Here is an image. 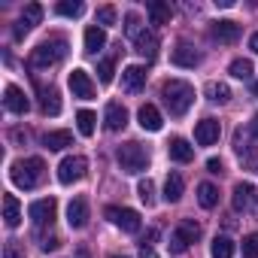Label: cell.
Masks as SVG:
<instances>
[{
  "label": "cell",
  "mask_w": 258,
  "mask_h": 258,
  "mask_svg": "<svg viewBox=\"0 0 258 258\" xmlns=\"http://www.w3.org/2000/svg\"><path fill=\"white\" fill-rule=\"evenodd\" d=\"M146 13H149L152 25H167V22H170V16H173L170 4H161V0H152V4H146Z\"/></svg>",
  "instance_id": "cb8c5ba5"
},
{
  "label": "cell",
  "mask_w": 258,
  "mask_h": 258,
  "mask_svg": "<svg viewBox=\"0 0 258 258\" xmlns=\"http://www.w3.org/2000/svg\"><path fill=\"white\" fill-rule=\"evenodd\" d=\"M115 158H118V167L124 173H143L149 167V152L140 143H134V140L131 143H121L118 152H115Z\"/></svg>",
  "instance_id": "7a4b0ae2"
},
{
  "label": "cell",
  "mask_w": 258,
  "mask_h": 258,
  "mask_svg": "<svg viewBox=\"0 0 258 258\" xmlns=\"http://www.w3.org/2000/svg\"><path fill=\"white\" fill-rule=\"evenodd\" d=\"M4 222H7V228L22 225V204L16 195H4Z\"/></svg>",
  "instance_id": "ffe728a7"
},
{
  "label": "cell",
  "mask_w": 258,
  "mask_h": 258,
  "mask_svg": "<svg viewBox=\"0 0 258 258\" xmlns=\"http://www.w3.org/2000/svg\"><path fill=\"white\" fill-rule=\"evenodd\" d=\"M40 19H43V7H40V4H28V7H25V13H22V19H19V25L13 28V37H16V40H22L34 25H40Z\"/></svg>",
  "instance_id": "30bf717a"
},
{
  "label": "cell",
  "mask_w": 258,
  "mask_h": 258,
  "mask_svg": "<svg viewBox=\"0 0 258 258\" xmlns=\"http://www.w3.org/2000/svg\"><path fill=\"white\" fill-rule=\"evenodd\" d=\"M249 134H252V137H258V112H255V118L249 121Z\"/></svg>",
  "instance_id": "ee69618b"
},
{
  "label": "cell",
  "mask_w": 258,
  "mask_h": 258,
  "mask_svg": "<svg viewBox=\"0 0 258 258\" xmlns=\"http://www.w3.org/2000/svg\"><path fill=\"white\" fill-rule=\"evenodd\" d=\"M243 255L246 258H258V231L243 237Z\"/></svg>",
  "instance_id": "8d00e7d4"
},
{
  "label": "cell",
  "mask_w": 258,
  "mask_h": 258,
  "mask_svg": "<svg viewBox=\"0 0 258 258\" xmlns=\"http://www.w3.org/2000/svg\"><path fill=\"white\" fill-rule=\"evenodd\" d=\"M210 37H213L216 43H237V40H240V25H237V22H231V19L213 22Z\"/></svg>",
  "instance_id": "7c38bea8"
},
{
  "label": "cell",
  "mask_w": 258,
  "mask_h": 258,
  "mask_svg": "<svg viewBox=\"0 0 258 258\" xmlns=\"http://www.w3.org/2000/svg\"><path fill=\"white\" fill-rule=\"evenodd\" d=\"M219 137H222V124H219L216 118L198 121V127H195V140H198V146H213V143H219Z\"/></svg>",
  "instance_id": "9c48e42d"
},
{
  "label": "cell",
  "mask_w": 258,
  "mask_h": 258,
  "mask_svg": "<svg viewBox=\"0 0 258 258\" xmlns=\"http://www.w3.org/2000/svg\"><path fill=\"white\" fill-rule=\"evenodd\" d=\"M55 213H58V201H55V198L34 201V204H31V210H28V216L34 219V225H52Z\"/></svg>",
  "instance_id": "ba28073f"
},
{
  "label": "cell",
  "mask_w": 258,
  "mask_h": 258,
  "mask_svg": "<svg viewBox=\"0 0 258 258\" xmlns=\"http://www.w3.org/2000/svg\"><path fill=\"white\" fill-rule=\"evenodd\" d=\"M176 234H179L185 243H195V240L201 237V225H198L195 219H182V222H179V228H176Z\"/></svg>",
  "instance_id": "4dcf8cb0"
},
{
  "label": "cell",
  "mask_w": 258,
  "mask_h": 258,
  "mask_svg": "<svg viewBox=\"0 0 258 258\" xmlns=\"http://www.w3.org/2000/svg\"><path fill=\"white\" fill-rule=\"evenodd\" d=\"M103 124H106V131H121V127L127 124V109H124L118 100L106 103V109H103Z\"/></svg>",
  "instance_id": "2e32d148"
},
{
  "label": "cell",
  "mask_w": 258,
  "mask_h": 258,
  "mask_svg": "<svg viewBox=\"0 0 258 258\" xmlns=\"http://www.w3.org/2000/svg\"><path fill=\"white\" fill-rule=\"evenodd\" d=\"M134 49H137L146 61H155V55H158V37H155L152 31H143V34L134 40Z\"/></svg>",
  "instance_id": "d6986e66"
},
{
  "label": "cell",
  "mask_w": 258,
  "mask_h": 258,
  "mask_svg": "<svg viewBox=\"0 0 258 258\" xmlns=\"http://www.w3.org/2000/svg\"><path fill=\"white\" fill-rule=\"evenodd\" d=\"M161 97H164L170 115H185L195 103V88L182 79H170V82L161 85Z\"/></svg>",
  "instance_id": "6da1fadb"
},
{
  "label": "cell",
  "mask_w": 258,
  "mask_h": 258,
  "mask_svg": "<svg viewBox=\"0 0 258 258\" xmlns=\"http://www.w3.org/2000/svg\"><path fill=\"white\" fill-rule=\"evenodd\" d=\"M85 173H88V161H85L82 155H70V158H64V161L58 164V182H61V185H73V182H79Z\"/></svg>",
  "instance_id": "8992f818"
},
{
  "label": "cell",
  "mask_w": 258,
  "mask_h": 258,
  "mask_svg": "<svg viewBox=\"0 0 258 258\" xmlns=\"http://www.w3.org/2000/svg\"><path fill=\"white\" fill-rule=\"evenodd\" d=\"M43 143H46L52 152H61V149L73 146V134H70V131H49V134L43 137Z\"/></svg>",
  "instance_id": "d4e9b609"
},
{
  "label": "cell",
  "mask_w": 258,
  "mask_h": 258,
  "mask_svg": "<svg viewBox=\"0 0 258 258\" xmlns=\"http://www.w3.org/2000/svg\"><path fill=\"white\" fill-rule=\"evenodd\" d=\"M137 118H140V127H143V131H161V124H164L158 106H152V103H143L140 112H137Z\"/></svg>",
  "instance_id": "ac0fdd59"
},
{
  "label": "cell",
  "mask_w": 258,
  "mask_h": 258,
  "mask_svg": "<svg viewBox=\"0 0 258 258\" xmlns=\"http://www.w3.org/2000/svg\"><path fill=\"white\" fill-rule=\"evenodd\" d=\"M40 109L46 112V115H58L61 112V97H58V91L49 85H40Z\"/></svg>",
  "instance_id": "44dd1931"
},
{
  "label": "cell",
  "mask_w": 258,
  "mask_h": 258,
  "mask_svg": "<svg viewBox=\"0 0 258 258\" xmlns=\"http://www.w3.org/2000/svg\"><path fill=\"white\" fill-rule=\"evenodd\" d=\"M185 249H188V243H185V240L173 231V237H170V252H173V255H182Z\"/></svg>",
  "instance_id": "f35d334b"
},
{
  "label": "cell",
  "mask_w": 258,
  "mask_h": 258,
  "mask_svg": "<svg viewBox=\"0 0 258 258\" xmlns=\"http://www.w3.org/2000/svg\"><path fill=\"white\" fill-rule=\"evenodd\" d=\"M140 258H158V252H155L152 246H146V243H140Z\"/></svg>",
  "instance_id": "b9f144b4"
},
{
  "label": "cell",
  "mask_w": 258,
  "mask_h": 258,
  "mask_svg": "<svg viewBox=\"0 0 258 258\" xmlns=\"http://www.w3.org/2000/svg\"><path fill=\"white\" fill-rule=\"evenodd\" d=\"M167 149H170V158H173V161H179V164H188V161L195 158V149H191V146H188V140H182V137H173Z\"/></svg>",
  "instance_id": "603a6c76"
},
{
  "label": "cell",
  "mask_w": 258,
  "mask_h": 258,
  "mask_svg": "<svg viewBox=\"0 0 258 258\" xmlns=\"http://www.w3.org/2000/svg\"><path fill=\"white\" fill-rule=\"evenodd\" d=\"M94 124H97V115H94L91 109H79V112H76V127H79L82 137H91V134H94Z\"/></svg>",
  "instance_id": "f1b7e54d"
},
{
  "label": "cell",
  "mask_w": 258,
  "mask_h": 258,
  "mask_svg": "<svg viewBox=\"0 0 258 258\" xmlns=\"http://www.w3.org/2000/svg\"><path fill=\"white\" fill-rule=\"evenodd\" d=\"M40 246H43V252H52V249H58L61 243H58V237H43V243H40Z\"/></svg>",
  "instance_id": "60d3db41"
},
{
  "label": "cell",
  "mask_w": 258,
  "mask_h": 258,
  "mask_svg": "<svg viewBox=\"0 0 258 258\" xmlns=\"http://www.w3.org/2000/svg\"><path fill=\"white\" fill-rule=\"evenodd\" d=\"M4 103H7V109L16 112V115H25V112L31 109V100L25 97V91H22L19 85H7V91H4Z\"/></svg>",
  "instance_id": "9a60e30c"
},
{
  "label": "cell",
  "mask_w": 258,
  "mask_h": 258,
  "mask_svg": "<svg viewBox=\"0 0 258 258\" xmlns=\"http://www.w3.org/2000/svg\"><path fill=\"white\" fill-rule=\"evenodd\" d=\"M207 170H210V173H222V161H219V158H210V161H207Z\"/></svg>",
  "instance_id": "7bdbcfd3"
},
{
  "label": "cell",
  "mask_w": 258,
  "mask_h": 258,
  "mask_svg": "<svg viewBox=\"0 0 258 258\" xmlns=\"http://www.w3.org/2000/svg\"><path fill=\"white\" fill-rule=\"evenodd\" d=\"M112 258H124V255H112Z\"/></svg>",
  "instance_id": "7dc6e473"
},
{
  "label": "cell",
  "mask_w": 258,
  "mask_h": 258,
  "mask_svg": "<svg viewBox=\"0 0 258 258\" xmlns=\"http://www.w3.org/2000/svg\"><path fill=\"white\" fill-rule=\"evenodd\" d=\"M143 85H146V70H143L140 64H131V67L121 70V88H124L127 94L143 91Z\"/></svg>",
  "instance_id": "8fae6325"
},
{
  "label": "cell",
  "mask_w": 258,
  "mask_h": 258,
  "mask_svg": "<svg viewBox=\"0 0 258 258\" xmlns=\"http://www.w3.org/2000/svg\"><path fill=\"white\" fill-rule=\"evenodd\" d=\"M43 170H46L43 158H37V155H34V158L16 161V164H13V173H10V176H13V182H16L19 188H25V191H28V188H34V185H37V182L43 179Z\"/></svg>",
  "instance_id": "277c9868"
},
{
  "label": "cell",
  "mask_w": 258,
  "mask_h": 258,
  "mask_svg": "<svg viewBox=\"0 0 258 258\" xmlns=\"http://www.w3.org/2000/svg\"><path fill=\"white\" fill-rule=\"evenodd\" d=\"M198 201H201L204 210H213V207L219 204V188H216L213 182H201V185H198Z\"/></svg>",
  "instance_id": "83f0119b"
},
{
  "label": "cell",
  "mask_w": 258,
  "mask_h": 258,
  "mask_svg": "<svg viewBox=\"0 0 258 258\" xmlns=\"http://www.w3.org/2000/svg\"><path fill=\"white\" fill-rule=\"evenodd\" d=\"M67 225L70 228H85L88 225V201L85 198H73L70 207H67Z\"/></svg>",
  "instance_id": "e0dca14e"
},
{
  "label": "cell",
  "mask_w": 258,
  "mask_h": 258,
  "mask_svg": "<svg viewBox=\"0 0 258 258\" xmlns=\"http://www.w3.org/2000/svg\"><path fill=\"white\" fill-rule=\"evenodd\" d=\"M82 4H79V0H61V4L55 7V13L58 16H70V19H76V16H82Z\"/></svg>",
  "instance_id": "836d02e7"
},
{
  "label": "cell",
  "mask_w": 258,
  "mask_h": 258,
  "mask_svg": "<svg viewBox=\"0 0 258 258\" xmlns=\"http://www.w3.org/2000/svg\"><path fill=\"white\" fill-rule=\"evenodd\" d=\"M182 191H185L182 176H179V173H170L167 182H164V201H167V204H176V201L182 198Z\"/></svg>",
  "instance_id": "484cf974"
},
{
  "label": "cell",
  "mask_w": 258,
  "mask_h": 258,
  "mask_svg": "<svg viewBox=\"0 0 258 258\" xmlns=\"http://www.w3.org/2000/svg\"><path fill=\"white\" fill-rule=\"evenodd\" d=\"M106 219H109L115 228H121L124 234H137V231L143 228L140 213L131 210V207H106Z\"/></svg>",
  "instance_id": "5b68a950"
},
{
  "label": "cell",
  "mask_w": 258,
  "mask_h": 258,
  "mask_svg": "<svg viewBox=\"0 0 258 258\" xmlns=\"http://www.w3.org/2000/svg\"><path fill=\"white\" fill-rule=\"evenodd\" d=\"M249 49L258 55V34H252V37H249Z\"/></svg>",
  "instance_id": "f6af8a7d"
},
{
  "label": "cell",
  "mask_w": 258,
  "mask_h": 258,
  "mask_svg": "<svg viewBox=\"0 0 258 258\" xmlns=\"http://www.w3.org/2000/svg\"><path fill=\"white\" fill-rule=\"evenodd\" d=\"M70 91L73 97H82V100H91L94 97V82L85 70H73L70 73Z\"/></svg>",
  "instance_id": "5bb4252c"
},
{
  "label": "cell",
  "mask_w": 258,
  "mask_h": 258,
  "mask_svg": "<svg viewBox=\"0 0 258 258\" xmlns=\"http://www.w3.org/2000/svg\"><path fill=\"white\" fill-rule=\"evenodd\" d=\"M103 46H106V34H103V28L88 25V28H85V52H88V55H97Z\"/></svg>",
  "instance_id": "7402d4cb"
},
{
  "label": "cell",
  "mask_w": 258,
  "mask_h": 258,
  "mask_svg": "<svg viewBox=\"0 0 258 258\" xmlns=\"http://www.w3.org/2000/svg\"><path fill=\"white\" fill-rule=\"evenodd\" d=\"M252 94H258V82H255V85H252Z\"/></svg>",
  "instance_id": "bcb514c9"
},
{
  "label": "cell",
  "mask_w": 258,
  "mask_h": 258,
  "mask_svg": "<svg viewBox=\"0 0 258 258\" xmlns=\"http://www.w3.org/2000/svg\"><path fill=\"white\" fill-rule=\"evenodd\" d=\"M210 255L213 258H234V240L231 237H216L213 246H210Z\"/></svg>",
  "instance_id": "f546056e"
},
{
  "label": "cell",
  "mask_w": 258,
  "mask_h": 258,
  "mask_svg": "<svg viewBox=\"0 0 258 258\" xmlns=\"http://www.w3.org/2000/svg\"><path fill=\"white\" fill-rule=\"evenodd\" d=\"M97 25H103V28L115 25V10H112V7H100V10H97Z\"/></svg>",
  "instance_id": "74e56055"
},
{
  "label": "cell",
  "mask_w": 258,
  "mask_h": 258,
  "mask_svg": "<svg viewBox=\"0 0 258 258\" xmlns=\"http://www.w3.org/2000/svg\"><path fill=\"white\" fill-rule=\"evenodd\" d=\"M137 195H140V201H143L146 207H152V204H155V185H152V179H140Z\"/></svg>",
  "instance_id": "e575fe53"
},
{
  "label": "cell",
  "mask_w": 258,
  "mask_h": 258,
  "mask_svg": "<svg viewBox=\"0 0 258 258\" xmlns=\"http://www.w3.org/2000/svg\"><path fill=\"white\" fill-rule=\"evenodd\" d=\"M228 70L234 79H252V61H246V58H234Z\"/></svg>",
  "instance_id": "1f68e13d"
},
{
  "label": "cell",
  "mask_w": 258,
  "mask_h": 258,
  "mask_svg": "<svg viewBox=\"0 0 258 258\" xmlns=\"http://www.w3.org/2000/svg\"><path fill=\"white\" fill-rule=\"evenodd\" d=\"M112 73H115V61H112V58H103V61L97 64V76H100V82L109 85V82H112Z\"/></svg>",
  "instance_id": "d590c367"
},
{
  "label": "cell",
  "mask_w": 258,
  "mask_h": 258,
  "mask_svg": "<svg viewBox=\"0 0 258 258\" xmlns=\"http://www.w3.org/2000/svg\"><path fill=\"white\" fill-rule=\"evenodd\" d=\"M231 204H234L237 213H249V210H255V207H258V188L249 185V182H237V185H234V198H231Z\"/></svg>",
  "instance_id": "52a82bcc"
},
{
  "label": "cell",
  "mask_w": 258,
  "mask_h": 258,
  "mask_svg": "<svg viewBox=\"0 0 258 258\" xmlns=\"http://www.w3.org/2000/svg\"><path fill=\"white\" fill-rule=\"evenodd\" d=\"M170 61L176 67H198L201 64V52L191 43H176V49L170 52Z\"/></svg>",
  "instance_id": "4fadbf2b"
},
{
  "label": "cell",
  "mask_w": 258,
  "mask_h": 258,
  "mask_svg": "<svg viewBox=\"0 0 258 258\" xmlns=\"http://www.w3.org/2000/svg\"><path fill=\"white\" fill-rule=\"evenodd\" d=\"M64 55H67V40H64V37H49V40H43V43L34 49L31 64H34V67H52V64L64 61Z\"/></svg>",
  "instance_id": "3957f363"
},
{
  "label": "cell",
  "mask_w": 258,
  "mask_h": 258,
  "mask_svg": "<svg viewBox=\"0 0 258 258\" xmlns=\"http://www.w3.org/2000/svg\"><path fill=\"white\" fill-rule=\"evenodd\" d=\"M143 31H146V28L140 25V16H137V13H127V16H124V34H127V40H137Z\"/></svg>",
  "instance_id": "d6a6232c"
},
{
  "label": "cell",
  "mask_w": 258,
  "mask_h": 258,
  "mask_svg": "<svg viewBox=\"0 0 258 258\" xmlns=\"http://www.w3.org/2000/svg\"><path fill=\"white\" fill-rule=\"evenodd\" d=\"M204 94H207V100H213V103H228V100H231V88H228L225 82H207Z\"/></svg>",
  "instance_id": "4316f807"
},
{
  "label": "cell",
  "mask_w": 258,
  "mask_h": 258,
  "mask_svg": "<svg viewBox=\"0 0 258 258\" xmlns=\"http://www.w3.org/2000/svg\"><path fill=\"white\" fill-rule=\"evenodd\" d=\"M4 258H25V252L19 249V243H16V240H10V243L4 246Z\"/></svg>",
  "instance_id": "ab89813d"
}]
</instances>
